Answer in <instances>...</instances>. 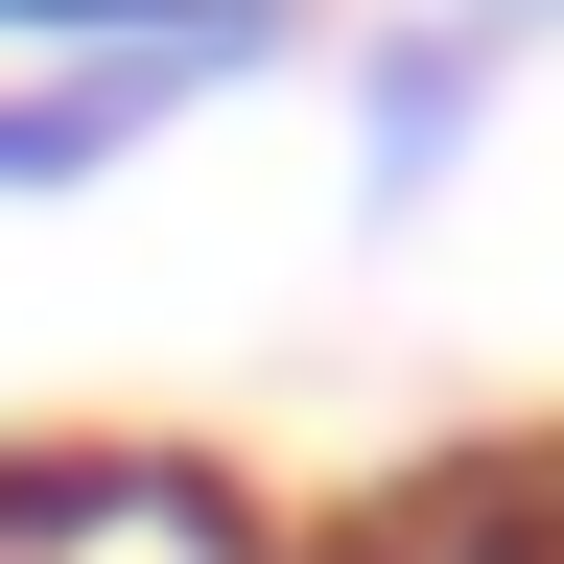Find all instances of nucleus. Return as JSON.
<instances>
[{"instance_id":"4","label":"nucleus","mask_w":564,"mask_h":564,"mask_svg":"<svg viewBox=\"0 0 564 564\" xmlns=\"http://www.w3.org/2000/svg\"><path fill=\"white\" fill-rule=\"evenodd\" d=\"M306 0H0V47L24 70H95V47H188V70H236V47H282Z\"/></svg>"},{"instance_id":"2","label":"nucleus","mask_w":564,"mask_h":564,"mask_svg":"<svg viewBox=\"0 0 564 564\" xmlns=\"http://www.w3.org/2000/svg\"><path fill=\"white\" fill-rule=\"evenodd\" d=\"M494 95H518V24H470V0H447V24H400L377 70H352V212L400 236V212L494 141Z\"/></svg>"},{"instance_id":"1","label":"nucleus","mask_w":564,"mask_h":564,"mask_svg":"<svg viewBox=\"0 0 564 564\" xmlns=\"http://www.w3.org/2000/svg\"><path fill=\"white\" fill-rule=\"evenodd\" d=\"M282 564H564V447H423L352 518H306Z\"/></svg>"},{"instance_id":"3","label":"nucleus","mask_w":564,"mask_h":564,"mask_svg":"<svg viewBox=\"0 0 564 564\" xmlns=\"http://www.w3.org/2000/svg\"><path fill=\"white\" fill-rule=\"evenodd\" d=\"M212 95L188 47H95V70H0V212H47V188H95V165H141Z\"/></svg>"},{"instance_id":"5","label":"nucleus","mask_w":564,"mask_h":564,"mask_svg":"<svg viewBox=\"0 0 564 564\" xmlns=\"http://www.w3.org/2000/svg\"><path fill=\"white\" fill-rule=\"evenodd\" d=\"M470 24H541V0H470Z\"/></svg>"}]
</instances>
